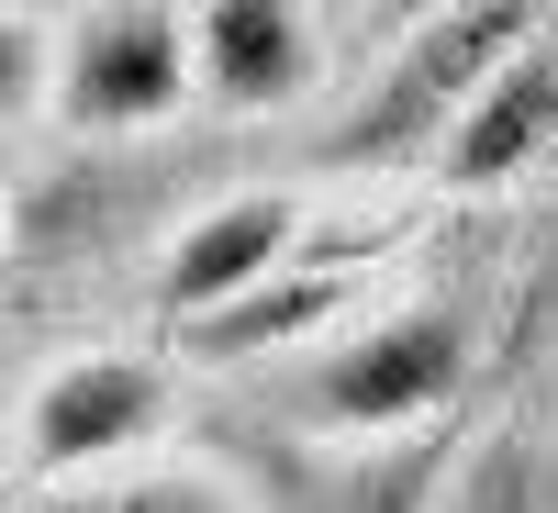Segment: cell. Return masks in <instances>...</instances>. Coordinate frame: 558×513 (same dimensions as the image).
Segmentation results:
<instances>
[{
    "label": "cell",
    "instance_id": "obj_1",
    "mask_svg": "<svg viewBox=\"0 0 558 513\" xmlns=\"http://www.w3.org/2000/svg\"><path fill=\"white\" fill-rule=\"evenodd\" d=\"M481 346H492L481 291L425 279V291L357 313L336 346L291 357V368L268 380V413H257V425L313 436V447H402V436H436V425H458V402H470Z\"/></svg>",
    "mask_w": 558,
    "mask_h": 513
},
{
    "label": "cell",
    "instance_id": "obj_2",
    "mask_svg": "<svg viewBox=\"0 0 558 513\" xmlns=\"http://www.w3.org/2000/svg\"><path fill=\"white\" fill-rule=\"evenodd\" d=\"M536 34V12H514V0H492V12H436V23H413L391 45V68L357 89V112L336 123V168H447L458 146V123H470L481 101V78L514 57V45Z\"/></svg>",
    "mask_w": 558,
    "mask_h": 513
},
{
    "label": "cell",
    "instance_id": "obj_3",
    "mask_svg": "<svg viewBox=\"0 0 558 513\" xmlns=\"http://www.w3.org/2000/svg\"><path fill=\"white\" fill-rule=\"evenodd\" d=\"M179 425V380L146 346H68L23 391V480L12 491H78L112 469H146L157 436Z\"/></svg>",
    "mask_w": 558,
    "mask_h": 513
},
{
    "label": "cell",
    "instance_id": "obj_4",
    "mask_svg": "<svg viewBox=\"0 0 558 513\" xmlns=\"http://www.w3.org/2000/svg\"><path fill=\"white\" fill-rule=\"evenodd\" d=\"M202 101V57H191V12H57V101L45 123L68 134H157Z\"/></svg>",
    "mask_w": 558,
    "mask_h": 513
},
{
    "label": "cell",
    "instance_id": "obj_5",
    "mask_svg": "<svg viewBox=\"0 0 558 513\" xmlns=\"http://www.w3.org/2000/svg\"><path fill=\"white\" fill-rule=\"evenodd\" d=\"M213 447L246 469L257 513H436L458 457H470L458 425L402 436V447H313V436H279V425H235Z\"/></svg>",
    "mask_w": 558,
    "mask_h": 513
},
{
    "label": "cell",
    "instance_id": "obj_6",
    "mask_svg": "<svg viewBox=\"0 0 558 513\" xmlns=\"http://www.w3.org/2000/svg\"><path fill=\"white\" fill-rule=\"evenodd\" d=\"M313 246V212H302V191H223L213 212H191L168 235V257H157V302L179 313V323H213V313H235V302H257L279 268H291Z\"/></svg>",
    "mask_w": 558,
    "mask_h": 513
},
{
    "label": "cell",
    "instance_id": "obj_7",
    "mask_svg": "<svg viewBox=\"0 0 558 513\" xmlns=\"http://www.w3.org/2000/svg\"><path fill=\"white\" fill-rule=\"evenodd\" d=\"M191 57L213 112H302L324 89V23L279 12V0H213L191 12Z\"/></svg>",
    "mask_w": 558,
    "mask_h": 513
},
{
    "label": "cell",
    "instance_id": "obj_8",
    "mask_svg": "<svg viewBox=\"0 0 558 513\" xmlns=\"http://www.w3.org/2000/svg\"><path fill=\"white\" fill-rule=\"evenodd\" d=\"M536 168H558V45H547V23L481 78V101H470V123H458L436 179L458 201H492V191H514Z\"/></svg>",
    "mask_w": 558,
    "mask_h": 513
},
{
    "label": "cell",
    "instance_id": "obj_9",
    "mask_svg": "<svg viewBox=\"0 0 558 513\" xmlns=\"http://www.w3.org/2000/svg\"><path fill=\"white\" fill-rule=\"evenodd\" d=\"M12 513H257V491L223 447H179V457H146V469H112L78 491H12Z\"/></svg>",
    "mask_w": 558,
    "mask_h": 513
},
{
    "label": "cell",
    "instance_id": "obj_10",
    "mask_svg": "<svg viewBox=\"0 0 558 513\" xmlns=\"http://www.w3.org/2000/svg\"><path fill=\"white\" fill-rule=\"evenodd\" d=\"M436 513H558V469L536 457V436L492 425V436H470V457H458Z\"/></svg>",
    "mask_w": 558,
    "mask_h": 513
},
{
    "label": "cell",
    "instance_id": "obj_11",
    "mask_svg": "<svg viewBox=\"0 0 558 513\" xmlns=\"http://www.w3.org/2000/svg\"><path fill=\"white\" fill-rule=\"evenodd\" d=\"M547 45H558V23H547Z\"/></svg>",
    "mask_w": 558,
    "mask_h": 513
}]
</instances>
